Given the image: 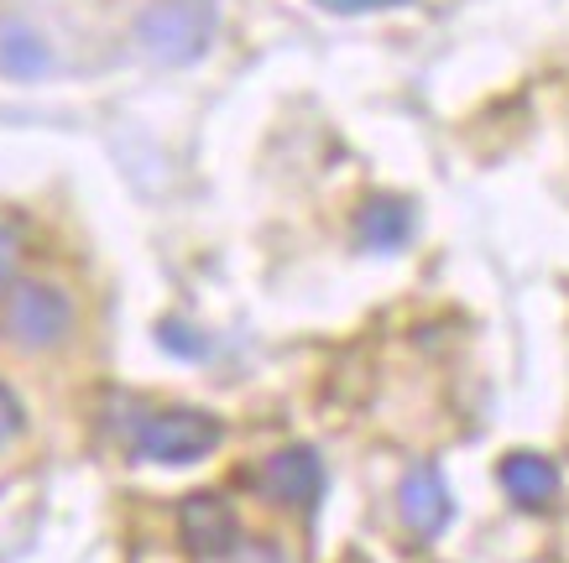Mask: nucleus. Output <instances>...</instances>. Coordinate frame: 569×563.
<instances>
[{
    "mask_svg": "<svg viewBox=\"0 0 569 563\" xmlns=\"http://www.w3.org/2000/svg\"><path fill=\"white\" fill-rule=\"evenodd\" d=\"M73 334V298L58 282H42V277H17L6 298H0V340L27 350V355H42V350H58V344Z\"/></svg>",
    "mask_w": 569,
    "mask_h": 563,
    "instance_id": "1",
    "label": "nucleus"
},
{
    "mask_svg": "<svg viewBox=\"0 0 569 563\" xmlns=\"http://www.w3.org/2000/svg\"><path fill=\"white\" fill-rule=\"evenodd\" d=\"M224 439V423L199 408H162L137 423V460L152 464H199Z\"/></svg>",
    "mask_w": 569,
    "mask_h": 563,
    "instance_id": "2",
    "label": "nucleus"
},
{
    "mask_svg": "<svg viewBox=\"0 0 569 563\" xmlns=\"http://www.w3.org/2000/svg\"><path fill=\"white\" fill-rule=\"evenodd\" d=\"M137 37L141 48L162 58V63H189L209 48V17L189 0H157V6L141 11Z\"/></svg>",
    "mask_w": 569,
    "mask_h": 563,
    "instance_id": "3",
    "label": "nucleus"
},
{
    "mask_svg": "<svg viewBox=\"0 0 569 563\" xmlns=\"http://www.w3.org/2000/svg\"><path fill=\"white\" fill-rule=\"evenodd\" d=\"M178 537H183V547H189L193 559H230L236 543H241L236 506L220 491H193L178 506Z\"/></svg>",
    "mask_w": 569,
    "mask_h": 563,
    "instance_id": "4",
    "label": "nucleus"
},
{
    "mask_svg": "<svg viewBox=\"0 0 569 563\" xmlns=\"http://www.w3.org/2000/svg\"><path fill=\"white\" fill-rule=\"evenodd\" d=\"M257 485H261L267 501L303 512V506H313L319 491H325V460H319L309 444H288V449H277L272 460L261 464Z\"/></svg>",
    "mask_w": 569,
    "mask_h": 563,
    "instance_id": "5",
    "label": "nucleus"
},
{
    "mask_svg": "<svg viewBox=\"0 0 569 563\" xmlns=\"http://www.w3.org/2000/svg\"><path fill=\"white\" fill-rule=\"evenodd\" d=\"M397 516H402V527L413 532L418 543H433L449 527L455 501H449V485L433 464H413L402 475V485H397Z\"/></svg>",
    "mask_w": 569,
    "mask_h": 563,
    "instance_id": "6",
    "label": "nucleus"
},
{
    "mask_svg": "<svg viewBox=\"0 0 569 563\" xmlns=\"http://www.w3.org/2000/svg\"><path fill=\"white\" fill-rule=\"evenodd\" d=\"M497 480H501V491H507V501L522 506V512L553 506V501H559V485H565L559 464H553L549 454H538V449H512V454H501Z\"/></svg>",
    "mask_w": 569,
    "mask_h": 563,
    "instance_id": "7",
    "label": "nucleus"
},
{
    "mask_svg": "<svg viewBox=\"0 0 569 563\" xmlns=\"http://www.w3.org/2000/svg\"><path fill=\"white\" fill-rule=\"evenodd\" d=\"M356 240H361L366 251H402L408 240H413V204L408 199H397V193H371L361 209H356Z\"/></svg>",
    "mask_w": 569,
    "mask_h": 563,
    "instance_id": "8",
    "label": "nucleus"
},
{
    "mask_svg": "<svg viewBox=\"0 0 569 563\" xmlns=\"http://www.w3.org/2000/svg\"><path fill=\"white\" fill-rule=\"evenodd\" d=\"M52 69V48L27 27V21H6L0 27V73L11 79H42Z\"/></svg>",
    "mask_w": 569,
    "mask_h": 563,
    "instance_id": "9",
    "label": "nucleus"
},
{
    "mask_svg": "<svg viewBox=\"0 0 569 563\" xmlns=\"http://www.w3.org/2000/svg\"><path fill=\"white\" fill-rule=\"evenodd\" d=\"M230 563H298V559L277 543V537H241L236 553H230Z\"/></svg>",
    "mask_w": 569,
    "mask_h": 563,
    "instance_id": "10",
    "label": "nucleus"
},
{
    "mask_svg": "<svg viewBox=\"0 0 569 563\" xmlns=\"http://www.w3.org/2000/svg\"><path fill=\"white\" fill-rule=\"evenodd\" d=\"M17 261H21V230L0 220V288L17 282Z\"/></svg>",
    "mask_w": 569,
    "mask_h": 563,
    "instance_id": "11",
    "label": "nucleus"
},
{
    "mask_svg": "<svg viewBox=\"0 0 569 563\" xmlns=\"http://www.w3.org/2000/svg\"><path fill=\"white\" fill-rule=\"evenodd\" d=\"M21 428H27V412H21L17 392H11V386L0 381V449L11 444V439H17V433H21Z\"/></svg>",
    "mask_w": 569,
    "mask_h": 563,
    "instance_id": "12",
    "label": "nucleus"
},
{
    "mask_svg": "<svg viewBox=\"0 0 569 563\" xmlns=\"http://www.w3.org/2000/svg\"><path fill=\"white\" fill-rule=\"evenodd\" d=\"M335 11H377V6H397V0H325Z\"/></svg>",
    "mask_w": 569,
    "mask_h": 563,
    "instance_id": "13",
    "label": "nucleus"
}]
</instances>
